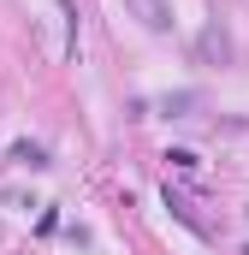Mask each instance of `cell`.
I'll use <instances>...</instances> for the list:
<instances>
[{"label":"cell","mask_w":249,"mask_h":255,"mask_svg":"<svg viewBox=\"0 0 249 255\" xmlns=\"http://www.w3.org/2000/svg\"><path fill=\"white\" fill-rule=\"evenodd\" d=\"M130 6H136V18H142L148 30H172V6H166V0H130Z\"/></svg>","instance_id":"1"}]
</instances>
